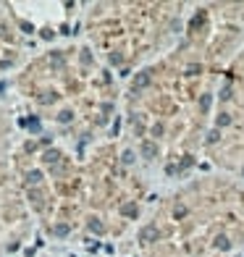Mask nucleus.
<instances>
[{"mask_svg": "<svg viewBox=\"0 0 244 257\" xmlns=\"http://www.w3.org/2000/svg\"><path fill=\"white\" fill-rule=\"evenodd\" d=\"M139 239H142V241H152V239H158V228H155V226H147V228L139 231Z\"/></svg>", "mask_w": 244, "mask_h": 257, "instance_id": "nucleus-1", "label": "nucleus"}, {"mask_svg": "<svg viewBox=\"0 0 244 257\" xmlns=\"http://www.w3.org/2000/svg\"><path fill=\"white\" fill-rule=\"evenodd\" d=\"M142 152H144V155H147V158H152V155H155V152H158V147H155L152 142H144V144H142Z\"/></svg>", "mask_w": 244, "mask_h": 257, "instance_id": "nucleus-2", "label": "nucleus"}, {"mask_svg": "<svg viewBox=\"0 0 244 257\" xmlns=\"http://www.w3.org/2000/svg\"><path fill=\"white\" fill-rule=\"evenodd\" d=\"M40 179H42V176H40V171H32V173H29V181H32V184H37Z\"/></svg>", "mask_w": 244, "mask_h": 257, "instance_id": "nucleus-3", "label": "nucleus"}, {"mask_svg": "<svg viewBox=\"0 0 244 257\" xmlns=\"http://www.w3.org/2000/svg\"><path fill=\"white\" fill-rule=\"evenodd\" d=\"M134 84H137V87H144V84H147V73H142V76H139Z\"/></svg>", "mask_w": 244, "mask_h": 257, "instance_id": "nucleus-4", "label": "nucleus"}]
</instances>
